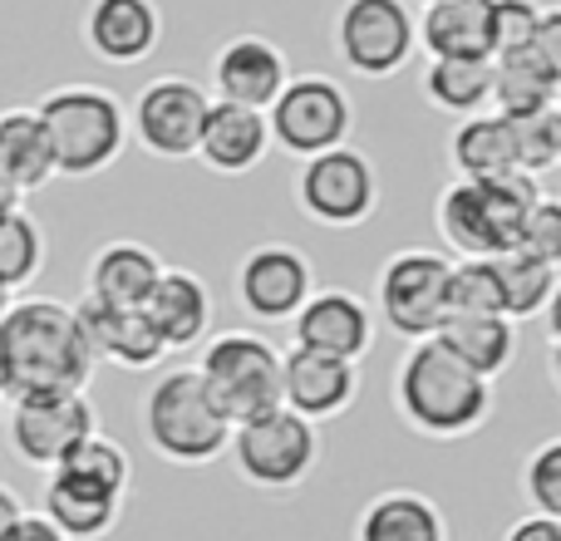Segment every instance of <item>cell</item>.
Segmentation results:
<instances>
[{
	"label": "cell",
	"mask_w": 561,
	"mask_h": 541,
	"mask_svg": "<svg viewBox=\"0 0 561 541\" xmlns=\"http://www.w3.org/2000/svg\"><path fill=\"white\" fill-rule=\"evenodd\" d=\"M507 128H513L517 173L547 177L561 163V104L542 108V114H527V118H507Z\"/></svg>",
	"instance_id": "obj_33"
},
{
	"label": "cell",
	"mask_w": 561,
	"mask_h": 541,
	"mask_svg": "<svg viewBox=\"0 0 561 541\" xmlns=\"http://www.w3.org/2000/svg\"><path fill=\"white\" fill-rule=\"evenodd\" d=\"M25 207V193H15V187L0 177V217H10V212H20Z\"/></svg>",
	"instance_id": "obj_43"
},
{
	"label": "cell",
	"mask_w": 561,
	"mask_h": 541,
	"mask_svg": "<svg viewBox=\"0 0 561 541\" xmlns=\"http://www.w3.org/2000/svg\"><path fill=\"white\" fill-rule=\"evenodd\" d=\"M503 541H561V522H557V517L527 513V517H517V522L507 527Z\"/></svg>",
	"instance_id": "obj_40"
},
{
	"label": "cell",
	"mask_w": 561,
	"mask_h": 541,
	"mask_svg": "<svg viewBox=\"0 0 561 541\" xmlns=\"http://www.w3.org/2000/svg\"><path fill=\"white\" fill-rule=\"evenodd\" d=\"M75 315H79L89 349H94V359H108L118 369H138V375L163 365L168 349L158 339V330L148 325L144 310H104L94 300H79Z\"/></svg>",
	"instance_id": "obj_23"
},
{
	"label": "cell",
	"mask_w": 561,
	"mask_h": 541,
	"mask_svg": "<svg viewBox=\"0 0 561 541\" xmlns=\"http://www.w3.org/2000/svg\"><path fill=\"white\" fill-rule=\"evenodd\" d=\"M207 104L213 94L193 74H158L138 89L134 108H128V134L158 163H187L197 153Z\"/></svg>",
	"instance_id": "obj_12"
},
{
	"label": "cell",
	"mask_w": 561,
	"mask_h": 541,
	"mask_svg": "<svg viewBox=\"0 0 561 541\" xmlns=\"http://www.w3.org/2000/svg\"><path fill=\"white\" fill-rule=\"evenodd\" d=\"M428 59H493V0H434L414 15Z\"/></svg>",
	"instance_id": "obj_24"
},
{
	"label": "cell",
	"mask_w": 561,
	"mask_h": 541,
	"mask_svg": "<svg viewBox=\"0 0 561 541\" xmlns=\"http://www.w3.org/2000/svg\"><path fill=\"white\" fill-rule=\"evenodd\" d=\"M296 207L316 227L330 232H350L365 227L379 212V168L369 153L340 143L330 153H316L300 163L296 173Z\"/></svg>",
	"instance_id": "obj_9"
},
{
	"label": "cell",
	"mask_w": 561,
	"mask_h": 541,
	"mask_svg": "<svg viewBox=\"0 0 561 541\" xmlns=\"http://www.w3.org/2000/svg\"><path fill=\"white\" fill-rule=\"evenodd\" d=\"M448 256L434 246H404L379 266L375 306L399 339H434L448 315Z\"/></svg>",
	"instance_id": "obj_10"
},
{
	"label": "cell",
	"mask_w": 561,
	"mask_h": 541,
	"mask_svg": "<svg viewBox=\"0 0 561 541\" xmlns=\"http://www.w3.org/2000/svg\"><path fill=\"white\" fill-rule=\"evenodd\" d=\"M144 315H148V325L158 330L168 355H173V349H193V345H203L207 330H213V290H207V280L193 276V270L163 266L158 286L148 290V300H144Z\"/></svg>",
	"instance_id": "obj_22"
},
{
	"label": "cell",
	"mask_w": 561,
	"mask_h": 541,
	"mask_svg": "<svg viewBox=\"0 0 561 541\" xmlns=\"http://www.w3.org/2000/svg\"><path fill=\"white\" fill-rule=\"evenodd\" d=\"M419 94L434 114L473 118L493 108V59H428Z\"/></svg>",
	"instance_id": "obj_28"
},
{
	"label": "cell",
	"mask_w": 561,
	"mask_h": 541,
	"mask_svg": "<svg viewBox=\"0 0 561 541\" xmlns=\"http://www.w3.org/2000/svg\"><path fill=\"white\" fill-rule=\"evenodd\" d=\"M523 497L533 503L537 517H557L561 522V438H547L527 453L523 463Z\"/></svg>",
	"instance_id": "obj_36"
},
{
	"label": "cell",
	"mask_w": 561,
	"mask_h": 541,
	"mask_svg": "<svg viewBox=\"0 0 561 541\" xmlns=\"http://www.w3.org/2000/svg\"><path fill=\"white\" fill-rule=\"evenodd\" d=\"M419 5H434V0H419Z\"/></svg>",
	"instance_id": "obj_45"
},
{
	"label": "cell",
	"mask_w": 561,
	"mask_h": 541,
	"mask_svg": "<svg viewBox=\"0 0 561 541\" xmlns=\"http://www.w3.org/2000/svg\"><path fill=\"white\" fill-rule=\"evenodd\" d=\"M493 266V280H497V300H503V315L513 320H537L552 310L557 300V286H561V266H547L537 256H523V252H503V256H488Z\"/></svg>",
	"instance_id": "obj_31"
},
{
	"label": "cell",
	"mask_w": 561,
	"mask_h": 541,
	"mask_svg": "<svg viewBox=\"0 0 561 541\" xmlns=\"http://www.w3.org/2000/svg\"><path fill=\"white\" fill-rule=\"evenodd\" d=\"M39 517L65 541H104L118 527V517H124V497L69 473V468H55V473H45Z\"/></svg>",
	"instance_id": "obj_20"
},
{
	"label": "cell",
	"mask_w": 561,
	"mask_h": 541,
	"mask_svg": "<svg viewBox=\"0 0 561 541\" xmlns=\"http://www.w3.org/2000/svg\"><path fill=\"white\" fill-rule=\"evenodd\" d=\"M523 49H533L547 69H557L561 74V10L557 5H547L542 15H537V30H533V39H527Z\"/></svg>",
	"instance_id": "obj_39"
},
{
	"label": "cell",
	"mask_w": 561,
	"mask_h": 541,
	"mask_svg": "<svg viewBox=\"0 0 561 541\" xmlns=\"http://www.w3.org/2000/svg\"><path fill=\"white\" fill-rule=\"evenodd\" d=\"M513 252L537 256V262H547V266H561V203L557 197H547V193L537 197V207L527 212Z\"/></svg>",
	"instance_id": "obj_37"
},
{
	"label": "cell",
	"mask_w": 561,
	"mask_h": 541,
	"mask_svg": "<svg viewBox=\"0 0 561 541\" xmlns=\"http://www.w3.org/2000/svg\"><path fill=\"white\" fill-rule=\"evenodd\" d=\"M286 79H290L286 49L266 35H232L213 59V99L217 104H237V108L266 114L272 99L286 89Z\"/></svg>",
	"instance_id": "obj_17"
},
{
	"label": "cell",
	"mask_w": 561,
	"mask_h": 541,
	"mask_svg": "<svg viewBox=\"0 0 561 541\" xmlns=\"http://www.w3.org/2000/svg\"><path fill=\"white\" fill-rule=\"evenodd\" d=\"M0 541H65V537H59L39 513H30V507H25V513L15 517V527H10V532L0 537Z\"/></svg>",
	"instance_id": "obj_41"
},
{
	"label": "cell",
	"mask_w": 561,
	"mask_h": 541,
	"mask_svg": "<svg viewBox=\"0 0 561 541\" xmlns=\"http://www.w3.org/2000/svg\"><path fill=\"white\" fill-rule=\"evenodd\" d=\"M389 394H394L399 424L419 438H434V444L473 438L497 408L493 379H478L438 339H414L399 355Z\"/></svg>",
	"instance_id": "obj_2"
},
{
	"label": "cell",
	"mask_w": 561,
	"mask_h": 541,
	"mask_svg": "<svg viewBox=\"0 0 561 541\" xmlns=\"http://www.w3.org/2000/svg\"><path fill=\"white\" fill-rule=\"evenodd\" d=\"M537 197H542V183L527 173L493 177V183L454 177L434 203V227L458 262H488L517 246V232Z\"/></svg>",
	"instance_id": "obj_3"
},
{
	"label": "cell",
	"mask_w": 561,
	"mask_h": 541,
	"mask_svg": "<svg viewBox=\"0 0 561 541\" xmlns=\"http://www.w3.org/2000/svg\"><path fill=\"white\" fill-rule=\"evenodd\" d=\"M448 168L454 177L468 183H493V177H513L517 173V153H513V128L503 114H473L458 118L454 138H448Z\"/></svg>",
	"instance_id": "obj_26"
},
{
	"label": "cell",
	"mask_w": 561,
	"mask_h": 541,
	"mask_svg": "<svg viewBox=\"0 0 561 541\" xmlns=\"http://www.w3.org/2000/svg\"><path fill=\"white\" fill-rule=\"evenodd\" d=\"M227 458L247 487L286 497L306 487L310 473L320 468V428L290 408H272V414H256L247 424H232Z\"/></svg>",
	"instance_id": "obj_6"
},
{
	"label": "cell",
	"mask_w": 561,
	"mask_h": 541,
	"mask_svg": "<svg viewBox=\"0 0 561 541\" xmlns=\"http://www.w3.org/2000/svg\"><path fill=\"white\" fill-rule=\"evenodd\" d=\"M355 541H448V517L419 487H385L359 507Z\"/></svg>",
	"instance_id": "obj_25"
},
{
	"label": "cell",
	"mask_w": 561,
	"mask_h": 541,
	"mask_svg": "<svg viewBox=\"0 0 561 541\" xmlns=\"http://www.w3.org/2000/svg\"><path fill=\"white\" fill-rule=\"evenodd\" d=\"M99 359L69 300L20 296L0 315V399L89 389Z\"/></svg>",
	"instance_id": "obj_1"
},
{
	"label": "cell",
	"mask_w": 561,
	"mask_h": 541,
	"mask_svg": "<svg viewBox=\"0 0 561 541\" xmlns=\"http://www.w3.org/2000/svg\"><path fill=\"white\" fill-rule=\"evenodd\" d=\"M20 513H25V503H20V493H15V487H5V483H0V537H5L10 527H15V517H20Z\"/></svg>",
	"instance_id": "obj_42"
},
{
	"label": "cell",
	"mask_w": 561,
	"mask_h": 541,
	"mask_svg": "<svg viewBox=\"0 0 561 541\" xmlns=\"http://www.w3.org/2000/svg\"><path fill=\"white\" fill-rule=\"evenodd\" d=\"M59 468H69V473L89 477V483L108 487V493H118V497L134 487V463H128V453L108 434H89L84 444H79Z\"/></svg>",
	"instance_id": "obj_34"
},
{
	"label": "cell",
	"mask_w": 561,
	"mask_h": 541,
	"mask_svg": "<svg viewBox=\"0 0 561 541\" xmlns=\"http://www.w3.org/2000/svg\"><path fill=\"white\" fill-rule=\"evenodd\" d=\"M0 177L15 193H39L55 183V153H49L45 124L35 108H5L0 114Z\"/></svg>",
	"instance_id": "obj_29"
},
{
	"label": "cell",
	"mask_w": 561,
	"mask_h": 541,
	"mask_svg": "<svg viewBox=\"0 0 561 541\" xmlns=\"http://www.w3.org/2000/svg\"><path fill=\"white\" fill-rule=\"evenodd\" d=\"M272 153V134H266V114L237 104H207L203 134H197V163L217 177H247L266 163Z\"/></svg>",
	"instance_id": "obj_19"
},
{
	"label": "cell",
	"mask_w": 561,
	"mask_h": 541,
	"mask_svg": "<svg viewBox=\"0 0 561 541\" xmlns=\"http://www.w3.org/2000/svg\"><path fill=\"white\" fill-rule=\"evenodd\" d=\"M10 448L25 468L35 473H55L89 434H99V408L89 389H69V394H30L10 399Z\"/></svg>",
	"instance_id": "obj_13"
},
{
	"label": "cell",
	"mask_w": 561,
	"mask_h": 541,
	"mask_svg": "<svg viewBox=\"0 0 561 541\" xmlns=\"http://www.w3.org/2000/svg\"><path fill=\"white\" fill-rule=\"evenodd\" d=\"M237 306L256 320V325H286L306 296L316 290V266L300 246L290 242H262L237 262Z\"/></svg>",
	"instance_id": "obj_14"
},
{
	"label": "cell",
	"mask_w": 561,
	"mask_h": 541,
	"mask_svg": "<svg viewBox=\"0 0 561 541\" xmlns=\"http://www.w3.org/2000/svg\"><path fill=\"white\" fill-rule=\"evenodd\" d=\"M434 339L478 379H497L517 355V325L507 315H444Z\"/></svg>",
	"instance_id": "obj_27"
},
{
	"label": "cell",
	"mask_w": 561,
	"mask_h": 541,
	"mask_svg": "<svg viewBox=\"0 0 561 541\" xmlns=\"http://www.w3.org/2000/svg\"><path fill=\"white\" fill-rule=\"evenodd\" d=\"M448 315H503L493 266L488 262H454L448 266Z\"/></svg>",
	"instance_id": "obj_35"
},
{
	"label": "cell",
	"mask_w": 561,
	"mask_h": 541,
	"mask_svg": "<svg viewBox=\"0 0 561 541\" xmlns=\"http://www.w3.org/2000/svg\"><path fill=\"white\" fill-rule=\"evenodd\" d=\"M45 270V227L20 207V212L0 217V286L15 296Z\"/></svg>",
	"instance_id": "obj_32"
},
{
	"label": "cell",
	"mask_w": 561,
	"mask_h": 541,
	"mask_svg": "<svg viewBox=\"0 0 561 541\" xmlns=\"http://www.w3.org/2000/svg\"><path fill=\"white\" fill-rule=\"evenodd\" d=\"M537 15H542L537 0H493V45H497V55L523 49L527 39H533V30H537Z\"/></svg>",
	"instance_id": "obj_38"
},
{
	"label": "cell",
	"mask_w": 561,
	"mask_h": 541,
	"mask_svg": "<svg viewBox=\"0 0 561 541\" xmlns=\"http://www.w3.org/2000/svg\"><path fill=\"white\" fill-rule=\"evenodd\" d=\"M359 399V365L316 355V349L290 345L280 355V408L300 414L306 424H330V418L350 414Z\"/></svg>",
	"instance_id": "obj_16"
},
{
	"label": "cell",
	"mask_w": 561,
	"mask_h": 541,
	"mask_svg": "<svg viewBox=\"0 0 561 541\" xmlns=\"http://www.w3.org/2000/svg\"><path fill=\"white\" fill-rule=\"evenodd\" d=\"M193 369L203 375L207 394L217 399V408L232 424H247V418L280 408V349L262 330L207 335Z\"/></svg>",
	"instance_id": "obj_7"
},
{
	"label": "cell",
	"mask_w": 561,
	"mask_h": 541,
	"mask_svg": "<svg viewBox=\"0 0 561 541\" xmlns=\"http://www.w3.org/2000/svg\"><path fill=\"white\" fill-rule=\"evenodd\" d=\"M419 30L404 0H345L335 15V55L359 79H394L414 59Z\"/></svg>",
	"instance_id": "obj_11"
},
{
	"label": "cell",
	"mask_w": 561,
	"mask_h": 541,
	"mask_svg": "<svg viewBox=\"0 0 561 541\" xmlns=\"http://www.w3.org/2000/svg\"><path fill=\"white\" fill-rule=\"evenodd\" d=\"M10 300H15V296H10V290L0 286V315H5V306H10Z\"/></svg>",
	"instance_id": "obj_44"
},
{
	"label": "cell",
	"mask_w": 561,
	"mask_h": 541,
	"mask_svg": "<svg viewBox=\"0 0 561 541\" xmlns=\"http://www.w3.org/2000/svg\"><path fill=\"white\" fill-rule=\"evenodd\" d=\"M290 339H296V349H316V355L359 365L375 349V310L355 290H310L306 306L290 315Z\"/></svg>",
	"instance_id": "obj_15"
},
{
	"label": "cell",
	"mask_w": 561,
	"mask_h": 541,
	"mask_svg": "<svg viewBox=\"0 0 561 541\" xmlns=\"http://www.w3.org/2000/svg\"><path fill=\"white\" fill-rule=\"evenodd\" d=\"M266 134H272V148L306 163V158L350 143L355 99L335 74H290L266 108Z\"/></svg>",
	"instance_id": "obj_8"
},
{
	"label": "cell",
	"mask_w": 561,
	"mask_h": 541,
	"mask_svg": "<svg viewBox=\"0 0 561 541\" xmlns=\"http://www.w3.org/2000/svg\"><path fill=\"white\" fill-rule=\"evenodd\" d=\"M163 39V15L153 0H89L84 45L104 65H138Z\"/></svg>",
	"instance_id": "obj_21"
},
{
	"label": "cell",
	"mask_w": 561,
	"mask_h": 541,
	"mask_svg": "<svg viewBox=\"0 0 561 541\" xmlns=\"http://www.w3.org/2000/svg\"><path fill=\"white\" fill-rule=\"evenodd\" d=\"M55 177H99L128 148V108L104 84H59L35 104Z\"/></svg>",
	"instance_id": "obj_4"
},
{
	"label": "cell",
	"mask_w": 561,
	"mask_h": 541,
	"mask_svg": "<svg viewBox=\"0 0 561 541\" xmlns=\"http://www.w3.org/2000/svg\"><path fill=\"white\" fill-rule=\"evenodd\" d=\"M163 256L148 242H134V237H114L104 242L94 256H89L84 270V300L104 310H144L148 290L163 276Z\"/></svg>",
	"instance_id": "obj_18"
},
{
	"label": "cell",
	"mask_w": 561,
	"mask_h": 541,
	"mask_svg": "<svg viewBox=\"0 0 561 541\" xmlns=\"http://www.w3.org/2000/svg\"><path fill=\"white\" fill-rule=\"evenodd\" d=\"M232 418L207 394L193 365L168 369L144 394V444L173 468H207L227 453Z\"/></svg>",
	"instance_id": "obj_5"
},
{
	"label": "cell",
	"mask_w": 561,
	"mask_h": 541,
	"mask_svg": "<svg viewBox=\"0 0 561 541\" xmlns=\"http://www.w3.org/2000/svg\"><path fill=\"white\" fill-rule=\"evenodd\" d=\"M561 99V74L547 69L533 49H507L493 59V114L527 118Z\"/></svg>",
	"instance_id": "obj_30"
}]
</instances>
